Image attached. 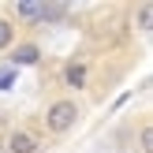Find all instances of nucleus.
<instances>
[{
    "label": "nucleus",
    "instance_id": "obj_1",
    "mask_svg": "<svg viewBox=\"0 0 153 153\" xmlns=\"http://www.w3.org/2000/svg\"><path fill=\"white\" fill-rule=\"evenodd\" d=\"M82 120V105L75 97H56V101L45 108V131L49 134H71Z\"/></svg>",
    "mask_w": 153,
    "mask_h": 153
},
{
    "label": "nucleus",
    "instance_id": "obj_6",
    "mask_svg": "<svg viewBox=\"0 0 153 153\" xmlns=\"http://www.w3.org/2000/svg\"><path fill=\"white\" fill-rule=\"evenodd\" d=\"M15 34H19V26H15V22L7 19V15H0V52H7L15 41H19Z\"/></svg>",
    "mask_w": 153,
    "mask_h": 153
},
{
    "label": "nucleus",
    "instance_id": "obj_5",
    "mask_svg": "<svg viewBox=\"0 0 153 153\" xmlns=\"http://www.w3.org/2000/svg\"><path fill=\"white\" fill-rule=\"evenodd\" d=\"M86 79H90L86 64H67V71H64V86L67 90H86Z\"/></svg>",
    "mask_w": 153,
    "mask_h": 153
},
{
    "label": "nucleus",
    "instance_id": "obj_3",
    "mask_svg": "<svg viewBox=\"0 0 153 153\" xmlns=\"http://www.w3.org/2000/svg\"><path fill=\"white\" fill-rule=\"evenodd\" d=\"M7 19L15 26H45V4H11Z\"/></svg>",
    "mask_w": 153,
    "mask_h": 153
},
{
    "label": "nucleus",
    "instance_id": "obj_10",
    "mask_svg": "<svg viewBox=\"0 0 153 153\" xmlns=\"http://www.w3.org/2000/svg\"><path fill=\"white\" fill-rule=\"evenodd\" d=\"M0 123H4V112H0Z\"/></svg>",
    "mask_w": 153,
    "mask_h": 153
},
{
    "label": "nucleus",
    "instance_id": "obj_9",
    "mask_svg": "<svg viewBox=\"0 0 153 153\" xmlns=\"http://www.w3.org/2000/svg\"><path fill=\"white\" fill-rule=\"evenodd\" d=\"M153 26V4H142L138 7V30H149Z\"/></svg>",
    "mask_w": 153,
    "mask_h": 153
},
{
    "label": "nucleus",
    "instance_id": "obj_2",
    "mask_svg": "<svg viewBox=\"0 0 153 153\" xmlns=\"http://www.w3.org/2000/svg\"><path fill=\"white\" fill-rule=\"evenodd\" d=\"M41 45L37 41H15L11 49H7V67H15V71H22V67H37L41 64Z\"/></svg>",
    "mask_w": 153,
    "mask_h": 153
},
{
    "label": "nucleus",
    "instance_id": "obj_8",
    "mask_svg": "<svg viewBox=\"0 0 153 153\" xmlns=\"http://www.w3.org/2000/svg\"><path fill=\"white\" fill-rule=\"evenodd\" d=\"M138 149L142 153H153V127L149 123H142V131H138Z\"/></svg>",
    "mask_w": 153,
    "mask_h": 153
},
{
    "label": "nucleus",
    "instance_id": "obj_7",
    "mask_svg": "<svg viewBox=\"0 0 153 153\" xmlns=\"http://www.w3.org/2000/svg\"><path fill=\"white\" fill-rule=\"evenodd\" d=\"M67 11H71L67 4H45V22H60Z\"/></svg>",
    "mask_w": 153,
    "mask_h": 153
},
{
    "label": "nucleus",
    "instance_id": "obj_4",
    "mask_svg": "<svg viewBox=\"0 0 153 153\" xmlns=\"http://www.w3.org/2000/svg\"><path fill=\"white\" fill-rule=\"evenodd\" d=\"M7 153H41V138L34 131H11L7 134Z\"/></svg>",
    "mask_w": 153,
    "mask_h": 153
}]
</instances>
